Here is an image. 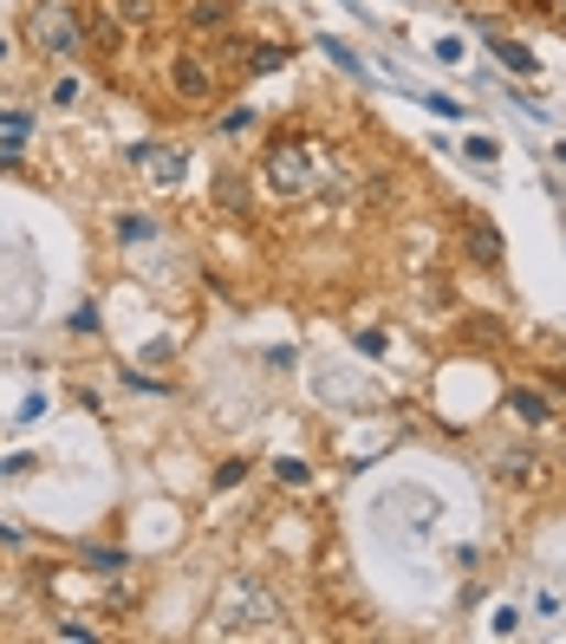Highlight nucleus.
Returning <instances> with one entry per match:
<instances>
[{
	"mask_svg": "<svg viewBox=\"0 0 566 644\" xmlns=\"http://www.w3.org/2000/svg\"><path fill=\"white\" fill-rule=\"evenodd\" d=\"M26 46H40L46 59L85 53V20H78V7H66V0H40V7L26 13Z\"/></svg>",
	"mask_w": 566,
	"mask_h": 644,
	"instance_id": "obj_1",
	"label": "nucleus"
},
{
	"mask_svg": "<svg viewBox=\"0 0 566 644\" xmlns=\"http://www.w3.org/2000/svg\"><path fill=\"white\" fill-rule=\"evenodd\" d=\"M274 619V592L261 579H228V592L215 599V632H254Z\"/></svg>",
	"mask_w": 566,
	"mask_h": 644,
	"instance_id": "obj_2",
	"label": "nucleus"
},
{
	"mask_svg": "<svg viewBox=\"0 0 566 644\" xmlns=\"http://www.w3.org/2000/svg\"><path fill=\"white\" fill-rule=\"evenodd\" d=\"M261 183L274 189V196H306L313 183H319V156H313V143H274L268 150V163H261Z\"/></svg>",
	"mask_w": 566,
	"mask_h": 644,
	"instance_id": "obj_3",
	"label": "nucleus"
},
{
	"mask_svg": "<svg viewBox=\"0 0 566 644\" xmlns=\"http://www.w3.org/2000/svg\"><path fill=\"white\" fill-rule=\"evenodd\" d=\"M170 91H176L183 105H215V66L196 46H176V53H170Z\"/></svg>",
	"mask_w": 566,
	"mask_h": 644,
	"instance_id": "obj_4",
	"label": "nucleus"
},
{
	"mask_svg": "<svg viewBox=\"0 0 566 644\" xmlns=\"http://www.w3.org/2000/svg\"><path fill=\"white\" fill-rule=\"evenodd\" d=\"M462 248H469L476 268H501V234L489 221H469V228H462Z\"/></svg>",
	"mask_w": 566,
	"mask_h": 644,
	"instance_id": "obj_5",
	"label": "nucleus"
},
{
	"mask_svg": "<svg viewBox=\"0 0 566 644\" xmlns=\"http://www.w3.org/2000/svg\"><path fill=\"white\" fill-rule=\"evenodd\" d=\"M183 20H189V33H228L235 26V7L228 0H189Z\"/></svg>",
	"mask_w": 566,
	"mask_h": 644,
	"instance_id": "obj_6",
	"label": "nucleus"
},
{
	"mask_svg": "<svg viewBox=\"0 0 566 644\" xmlns=\"http://www.w3.org/2000/svg\"><path fill=\"white\" fill-rule=\"evenodd\" d=\"M508 411H514L521 424H547V417H554V404H547L541 391H527V384H514V391H508Z\"/></svg>",
	"mask_w": 566,
	"mask_h": 644,
	"instance_id": "obj_7",
	"label": "nucleus"
},
{
	"mask_svg": "<svg viewBox=\"0 0 566 644\" xmlns=\"http://www.w3.org/2000/svg\"><path fill=\"white\" fill-rule=\"evenodd\" d=\"M183 170H189V156H183V150H163V156H150V176H156V183H183Z\"/></svg>",
	"mask_w": 566,
	"mask_h": 644,
	"instance_id": "obj_8",
	"label": "nucleus"
},
{
	"mask_svg": "<svg viewBox=\"0 0 566 644\" xmlns=\"http://www.w3.org/2000/svg\"><path fill=\"white\" fill-rule=\"evenodd\" d=\"M281 59H286V46H274V40H254L241 66H248V72H274V66H281Z\"/></svg>",
	"mask_w": 566,
	"mask_h": 644,
	"instance_id": "obj_9",
	"label": "nucleus"
},
{
	"mask_svg": "<svg viewBox=\"0 0 566 644\" xmlns=\"http://www.w3.org/2000/svg\"><path fill=\"white\" fill-rule=\"evenodd\" d=\"M534 476V456L527 449H501V482H527Z\"/></svg>",
	"mask_w": 566,
	"mask_h": 644,
	"instance_id": "obj_10",
	"label": "nucleus"
},
{
	"mask_svg": "<svg viewBox=\"0 0 566 644\" xmlns=\"http://www.w3.org/2000/svg\"><path fill=\"white\" fill-rule=\"evenodd\" d=\"M118 20L124 26H150L156 20V0H118Z\"/></svg>",
	"mask_w": 566,
	"mask_h": 644,
	"instance_id": "obj_11",
	"label": "nucleus"
},
{
	"mask_svg": "<svg viewBox=\"0 0 566 644\" xmlns=\"http://www.w3.org/2000/svg\"><path fill=\"white\" fill-rule=\"evenodd\" d=\"M496 53H501V66H514L521 78L534 72V53H527V46H514V40H496Z\"/></svg>",
	"mask_w": 566,
	"mask_h": 644,
	"instance_id": "obj_12",
	"label": "nucleus"
},
{
	"mask_svg": "<svg viewBox=\"0 0 566 644\" xmlns=\"http://www.w3.org/2000/svg\"><path fill=\"white\" fill-rule=\"evenodd\" d=\"M274 476H281L286 489H306V482H313V469H306L300 456H281V469H274Z\"/></svg>",
	"mask_w": 566,
	"mask_h": 644,
	"instance_id": "obj_13",
	"label": "nucleus"
},
{
	"mask_svg": "<svg viewBox=\"0 0 566 644\" xmlns=\"http://www.w3.org/2000/svg\"><path fill=\"white\" fill-rule=\"evenodd\" d=\"M215 189H221V203H228V209H248V183H241V176H221Z\"/></svg>",
	"mask_w": 566,
	"mask_h": 644,
	"instance_id": "obj_14",
	"label": "nucleus"
},
{
	"mask_svg": "<svg viewBox=\"0 0 566 644\" xmlns=\"http://www.w3.org/2000/svg\"><path fill=\"white\" fill-rule=\"evenodd\" d=\"M469 156H476V163H496L501 143H496V138H469Z\"/></svg>",
	"mask_w": 566,
	"mask_h": 644,
	"instance_id": "obj_15",
	"label": "nucleus"
},
{
	"mask_svg": "<svg viewBox=\"0 0 566 644\" xmlns=\"http://www.w3.org/2000/svg\"><path fill=\"white\" fill-rule=\"evenodd\" d=\"M78 91H85L78 78H59V85H53V105H78Z\"/></svg>",
	"mask_w": 566,
	"mask_h": 644,
	"instance_id": "obj_16",
	"label": "nucleus"
},
{
	"mask_svg": "<svg viewBox=\"0 0 566 644\" xmlns=\"http://www.w3.org/2000/svg\"><path fill=\"white\" fill-rule=\"evenodd\" d=\"M241 476H248V462H221V476H215V489H235Z\"/></svg>",
	"mask_w": 566,
	"mask_h": 644,
	"instance_id": "obj_17",
	"label": "nucleus"
},
{
	"mask_svg": "<svg viewBox=\"0 0 566 644\" xmlns=\"http://www.w3.org/2000/svg\"><path fill=\"white\" fill-rule=\"evenodd\" d=\"M560 163H566V143H560Z\"/></svg>",
	"mask_w": 566,
	"mask_h": 644,
	"instance_id": "obj_18",
	"label": "nucleus"
},
{
	"mask_svg": "<svg viewBox=\"0 0 566 644\" xmlns=\"http://www.w3.org/2000/svg\"><path fill=\"white\" fill-rule=\"evenodd\" d=\"M0 541H7V527H0Z\"/></svg>",
	"mask_w": 566,
	"mask_h": 644,
	"instance_id": "obj_19",
	"label": "nucleus"
}]
</instances>
